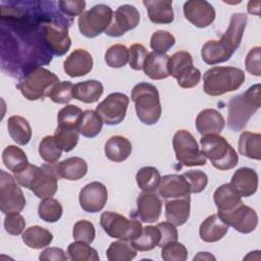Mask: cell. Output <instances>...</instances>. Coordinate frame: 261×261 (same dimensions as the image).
<instances>
[{
	"label": "cell",
	"mask_w": 261,
	"mask_h": 261,
	"mask_svg": "<svg viewBox=\"0 0 261 261\" xmlns=\"http://www.w3.org/2000/svg\"><path fill=\"white\" fill-rule=\"evenodd\" d=\"M109 261H130L137 256V250L127 241L112 242L106 251Z\"/></svg>",
	"instance_id": "cell-40"
},
{
	"label": "cell",
	"mask_w": 261,
	"mask_h": 261,
	"mask_svg": "<svg viewBox=\"0 0 261 261\" xmlns=\"http://www.w3.org/2000/svg\"><path fill=\"white\" fill-rule=\"evenodd\" d=\"M260 56H261V48L260 46L252 48L247 54L245 65L248 72L253 75L260 76L261 75V66H260Z\"/></svg>",
	"instance_id": "cell-55"
},
{
	"label": "cell",
	"mask_w": 261,
	"mask_h": 261,
	"mask_svg": "<svg viewBox=\"0 0 261 261\" xmlns=\"http://www.w3.org/2000/svg\"><path fill=\"white\" fill-rule=\"evenodd\" d=\"M62 149L57 144L54 136H46L39 145V154L47 163H55L61 157Z\"/></svg>",
	"instance_id": "cell-43"
},
{
	"label": "cell",
	"mask_w": 261,
	"mask_h": 261,
	"mask_svg": "<svg viewBox=\"0 0 261 261\" xmlns=\"http://www.w3.org/2000/svg\"><path fill=\"white\" fill-rule=\"evenodd\" d=\"M229 184L241 197H250L258 189V174L253 168L241 167L232 174Z\"/></svg>",
	"instance_id": "cell-23"
},
{
	"label": "cell",
	"mask_w": 261,
	"mask_h": 261,
	"mask_svg": "<svg viewBox=\"0 0 261 261\" xmlns=\"http://www.w3.org/2000/svg\"><path fill=\"white\" fill-rule=\"evenodd\" d=\"M247 24V15L239 12L230 17L229 25L221 39L206 42L201 50L202 59L209 65L227 61L239 48Z\"/></svg>",
	"instance_id": "cell-2"
},
{
	"label": "cell",
	"mask_w": 261,
	"mask_h": 261,
	"mask_svg": "<svg viewBox=\"0 0 261 261\" xmlns=\"http://www.w3.org/2000/svg\"><path fill=\"white\" fill-rule=\"evenodd\" d=\"M21 239L28 247L32 249H42L51 244L53 234L44 227L34 225L24 230Z\"/></svg>",
	"instance_id": "cell-35"
},
{
	"label": "cell",
	"mask_w": 261,
	"mask_h": 261,
	"mask_svg": "<svg viewBox=\"0 0 261 261\" xmlns=\"http://www.w3.org/2000/svg\"><path fill=\"white\" fill-rule=\"evenodd\" d=\"M216 258L208 252H200L194 257V260H215Z\"/></svg>",
	"instance_id": "cell-59"
},
{
	"label": "cell",
	"mask_w": 261,
	"mask_h": 261,
	"mask_svg": "<svg viewBox=\"0 0 261 261\" xmlns=\"http://www.w3.org/2000/svg\"><path fill=\"white\" fill-rule=\"evenodd\" d=\"M184 14L197 28H207L215 19L213 6L205 0H190L185 2Z\"/></svg>",
	"instance_id": "cell-19"
},
{
	"label": "cell",
	"mask_w": 261,
	"mask_h": 261,
	"mask_svg": "<svg viewBox=\"0 0 261 261\" xmlns=\"http://www.w3.org/2000/svg\"><path fill=\"white\" fill-rule=\"evenodd\" d=\"M162 202L153 192H142L137 199V216L146 223H153L160 217Z\"/></svg>",
	"instance_id": "cell-20"
},
{
	"label": "cell",
	"mask_w": 261,
	"mask_h": 261,
	"mask_svg": "<svg viewBox=\"0 0 261 261\" xmlns=\"http://www.w3.org/2000/svg\"><path fill=\"white\" fill-rule=\"evenodd\" d=\"M148 55L147 49L142 44H133L128 49V63L135 70L143 69L145 59Z\"/></svg>",
	"instance_id": "cell-52"
},
{
	"label": "cell",
	"mask_w": 261,
	"mask_h": 261,
	"mask_svg": "<svg viewBox=\"0 0 261 261\" xmlns=\"http://www.w3.org/2000/svg\"><path fill=\"white\" fill-rule=\"evenodd\" d=\"M172 146L176 160L184 166H202L206 164V157L199 149L194 136L186 130H177L172 139Z\"/></svg>",
	"instance_id": "cell-11"
},
{
	"label": "cell",
	"mask_w": 261,
	"mask_h": 261,
	"mask_svg": "<svg viewBox=\"0 0 261 261\" xmlns=\"http://www.w3.org/2000/svg\"><path fill=\"white\" fill-rule=\"evenodd\" d=\"M160 238L161 234L157 225H147L142 228V231L138 238L130 241V244L137 251H151L159 245Z\"/></svg>",
	"instance_id": "cell-37"
},
{
	"label": "cell",
	"mask_w": 261,
	"mask_h": 261,
	"mask_svg": "<svg viewBox=\"0 0 261 261\" xmlns=\"http://www.w3.org/2000/svg\"><path fill=\"white\" fill-rule=\"evenodd\" d=\"M200 143L204 156L216 169L228 170L237 166L239 155L225 138L219 135H207L202 136Z\"/></svg>",
	"instance_id": "cell-7"
},
{
	"label": "cell",
	"mask_w": 261,
	"mask_h": 261,
	"mask_svg": "<svg viewBox=\"0 0 261 261\" xmlns=\"http://www.w3.org/2000/svg\"><path fill=\"white\" fill-rule=\"evenodd\" d=\"M72 236L75 241L91 244L95 239V227L91 221L79 220L73 225Z\"/></svg>",
	"instance_id": "cell-50"
},
{
	"label": "cell",
	"mask_w": 261,
	"mask_h": 261,
	"mask_svg": "<svg viewBox=\"0 0 261 261\" xmlns=\"http://www.w3.org/2000/svg\"><path fill=\"white\" fill-rule=\"evenodd\" d=\"M54 103L66 104L73 98V85L63 81L56 84L48 96Z\"/></svg>",
	"instance_id": "cell-48"
},
{
	"label": "cell",
	"mask_w": 261,
	"mask_h": 261,
	"mask_svg": "<svg viewBox=\"0 0 261 261\" xmlns=\"http://www.w3.org/2000/svg\"><path fill=\"white\" fill-rule=\"evenodd\" d=\"M63 209L59 201L53 198L43 199V201L39 204L38 214L40 218L46 222H56L60 219L62 215Z\"/></svg>",
	"instance_id": "cell-42"
},
{
	"label": "cell",
	"mask_w": 261,
	"mask_h": 261,
	"mask_svg": "<svg viewBox=\"0 0 261 261\" xmlns=\"http://www.w3.org/2000/svg\"><path fill=\"white\" fill-rule=\"evenodd\" d=\"M57 2H1L2 69L18 80L31 70L50 63L43 28L57 11Z\"/></svg>",
	"instance_id": "cell-1"
},
{
	"label": "cell",
	"mask_w": 261,
	"mask_h": 261,
	"mask_svg": "<svg viewBox=\"0 0 261 261\" xmlns=\"http://www.w3.org/2000/svg\"><path fill=\"white\" fill-rule=\"evenodd\" d=\"M213 198L218 212L230 211L242 203L241 196L230 184H223L218 187L214 192Z\"/></svg>",
	"instance_id": "cell-32"
},
{
	"label": "cell",
	"mask_w": 261,
	"mask_h": 261,
	"mask_svg": "<svg viewBox=\"0 0 261 261\" xmlns=\"http://www.w3.org/2000/svg\"><path fill=\"white\" fill-rule=\"evenodd\" d=\"M182 175L190 185L191 193H201L208 184L207 174L201 170H189L182 173Z\"/></svg>",
	"instance_id": "cell-51"
},
{
	"label": "cell",
	"mask_w": 261,
	"mask_h": 261,
	"mask_svg": "<svg viewBox=\"0 0 261 261\" xmlns=\"http://www.w3.org/2000/svg\"><path fill=\"white\" fill-rule=\"evenodd\" d=\"M41 167H38L36 165L29 164L24 169H22L19 172L14 173V177L16 181L23 188L30 189L32 182L34 181L35 177L37 176L38 172L40 171Z\"/></svg>",
	"instance_id": "cell-56"
},
{
	"label": "cell",
	"mask_w": 261,
	"mask_h": 261,
	"mask_svg": "<svg viewBox=\"0 0 261 261\" xmlns=\"http://www.w3.org/2000/svg\"><path fill=\"white\" fill-rule=\"evenodd\" d=\"M105 61L108 66L119 68L128 62V49L122 44H114L105 53Z\"/></svg>",
	"instance_id": "cell-46"
},
{
	"label": "cell",
	"mask_w": 261,
	"mask_h": 261,
	"mask_svg": "<svg viewBox=\"0 0 261 261\" xmlns=\"http://www.w3.org/2000/svg\"><path fill=\"white\" fill-rule=\"evenodd\" d=\"M175 43V38L167 31H156L151 36L150 46L153 52L158 54H165Z\"/></svg>",
	"instance_id": "cell-47"
},
{
	"label": "cell",
	"mask_w": 261,
	"mask_h": 261,
	"mask_svg": "<svg viewBox=\"0 0 261 261\" xmlns=\"http://www.w3.org/2000/svg\"><path fill=\"white\" fill-rule=\"evenodd\" d=\"M2 160L5 167L13 173L21 171L30 164L25 153L14 145H9L3 150Z\"/></svg>",
	"instance_id": "cell-36"
},
{
	"label": "cell",
	"mask_w": 261,
	"mask_h": 261,
	"mask_svg": "<svg viewBox=\"0 0 261 261\" xmlns=\"http://www.w3.org/2000/svg\"><path fill=\"white\" fill-rule=\"evenodd\" d=\"M103 121L100 115L94 110H86L83 113L82 120L77 126V132L86 138L98 136L102 129Z\"/></svg>",
	"instance_id": "cell-38"
},
{
	"label": "cell",
	"mask_w": 261,
	"mask_h": 261,
	"mask_svg": "<svg viewBox=\"0 0 261 261\" xmlns=\"http://www.w3.org/2000/svg\"><path fill=\"white\" fill-rule=\"evenodd\" d=\"M72 18L64 15L60 10L56 11L44 24L43 38L46 47L52 55L62 56L70 48L71 40L68 35V28Z\"/></svg>",
	"instance_id": "cell-6"
},
{
	"label": "cell",
	"mask_w": 261,
	"mask_h": 261,
	"mask_svg": "<svg viewBox=\"0 0 261 261\" xmlns=\"http://www.w3.org/2000/svg\"><path fill=\"white\" fill-rule=\"evenodd\" d=\"M59 83L58 76L52 71L38 67L18 80L16 88L28 100L35 101L48 97L53 87Z\"/></svg>",
	"instance_id": "cell-8"
},
{
	"label": "cell",
	"mask_w": 261,
	"mask_h": 261,
	"mask_svg": "<svg viewBox=\"0 0 261 261\" xmlns=\"http://www.w3.org/2000/svg\"><path fill=\"white\" fill-rule=\"evenodd\" d=\"M191 198L190 195L167 200L165 202L166 220L175 226L185 224L190 217Z\"/></svg>",
	"instance_id": "cell-25"
},
{
	"label": "cell",
	"mask_w": 261,
	"mask_h": 261,
	"mask_svg": "<svg viewBox=\"0 0 261 261\" xmlns=\"http://www.w3.org/2000/svg\"><path fill=\"white\" fill-rule=\"evenodd\" d=\"M100 224L109 237L129 242L138 238L143 228L139 220L127 219L113 211L103 212L100 216Z\"/></svg>",
	"instance_id": "cell-9"
},
{
	"label": "cell",
	"mask_w": 261,
	"mask_h": 261,
	"mask_svg": "<svg viewBox=\"0 0 261 261\" xmlns=\"http://www.w3.org/2000/svg\"><path fill=\"white\" fill-rule=\"evenodd\" d=\"M79 132L76 128L58 125L55 129L54 138L59 147L64 152H69L75 148L79 142Z\"/></svg>",
	"instance_id": "cell-44"
},
{
	"label": "cell",
	"mask_w": 261,
	"mask_h": 261,
	"mask_svg": "<svg viewBox=\"0 0 261 261\" xmlns=\"http://www.w3.org/2000/svg\"><path fill=\"white\" fill-rule=\"evenodd\" d=\"M140 21V13L138 9L129 4L120 5L114 12L110 25L105 34L110 37H120L127 31L135 29Z\"/></svg>",
	"instance_id": "cell-16"
},
{
	"label": "cell",
	"mask_w": 261,
	"mask_h": 261,
	"mask_svg": "<svg viewBox=\"0 0 261 261\" xmlns=\"http://www.w3.org/2000/svg\"><path fill=\"white\" fill-rule=\"evenodd\" d=\"M112 18L113 11L108 5L97 4L79 16V30L85 37L95 38L105 33Z\"/></svg>",
	"instance_id": "cell-12"
},
{
	"label": "cell",
	"mask_w": 261,
	"mask_h": 261,
	"mask_svg": "<svg viewBox=\"0 0 261 261\" xmlns=\"http://www.w3.org/2000/svg\"><path fill=\"white\" fill-rule=\"evenodd\" d=\"M7 128L11 139L18 145H27L32 138L31 125L22 116H10L7 121Z\"/></svg>",
	"instance_id": "cell-33"
},
{
	"label": "cell",
	"mask_w": 261,
	"mask_h": 261,
	"mask_svg": "<svg viewBox=\"0 0 261 261\" xmlns=\"http://www.w3.org/2000/svg\"><path fill=\"white\" fill-rule=\"evenodd\" d=\"M148 16L153 23L166 24L171 23L174 18L172 2L167 0H144Z\"/></svg>",
	"instance_id": "cell-27"
},
{
	"label": "cell",
	"mask_w": 261,
	"mask_h": 261,
	"mask_svg": "<svg viewBox=\"0 0 261 261\" xmlns=\"http://www.w3.org/2000/svg\"><path fill=\"white\" fill-rule=\"evenodd\" d=\"M157 227L159 228L160 234H161L158 247L162 248L165 244H167L169 242L177 241V238H178L177 229L175 228V225H173L172 223H170L168 221L159 222L157 224Z\"/></svg>",
	"instance_id": "cell-57"
},
{
	"label": "cell",
	"mask_w": 261,
	"mask_h": 261,
	"mask_svg": "<svg viewBox=\"0 0 261 261\" xmlns=\"http://www.w3.org/2000/svg\"><path fill=\"white\" fill-rule=\"evenodd\" d=\"M196 128L202 136L218 135L224 127L225 121L220 112L207 108L202 110L196 118Z\"/></svg>",
	"instance_id": "cell-24"
},
{
	"label": "cell",
	"mask_w": 261,
	"mask_h": 261,
	"mask_svg": "<svg viewBox=\"0 0 261 261\" xmlns=\"http://www.w3.org/2000/svg\"><path fill=\"white\" fill-rule=\"evenodd\" d=\"M219 217L228 225L241 233H250L258 224V216L254 209L243 202L230 211L218 212Z\"/></svg>",
	"instance_id": "cell-15"
},
{
	"label": "cell",
	"mask_w": 261,
	"mask_h": 261,
	"mask_svg": "<svg viewBox=\"0 0 261 261\" xmlns=\"http://www.w3.org/2000/svg\"><path fill=\"white\" fill-rule=\"evenodd\" d=\"M130 98L135 103L138 118L147 125L155 124L161 116L159 93L155 86L149 83H139L133 90Z\"/></svg>",
	"instance_id": "cell-5"
},
{
	"label": "cell",
	"mask_w": 261,
	"mask_h": 261,
	"mask_svg": "<svg viewBox=\"0 0 261 261\" xmlns=\"http://www.w3.org/2000/svg\"><path fill=\"white\" fill-rule=\"evenodd\" d=\"M228 225L219 217V215H209L200 225L199 234L202 241L214 243L221 240L227 232Z\"/></svg>",
	"instance_id": "cell-26"
},
{
	"label": "cell",
	"mask_w": 261,
	"mask_h": 261,
	"mask_svg": "<svg viewBox=\"0 0 261 261\" xmlns=\"http://www.w3.org/2000/svg\"><path fill=\"white\" fill-rule=\"evenodd\" d=\"M104 152L109 160L113 162H121L127 159L130 155L132 144L122 136H113L105 143Z\"/></svg>",
	"instance_id": "cell-30"
},
{
	"label": "cell",
	"mask_w": 261,
	"mask_h": 261,
	"mask_svg": "<svg viewBox=\"0 0 261 261\" xmlns=\"http://www.w3.org/2000/svg\"><path fill=\"white\" fill-rule=\"evenodd\" d=\"M241 155L250 159H261V135L259 133L244 132L241 134L238 144Z\"/></svg>",
	"instance_id": "cell-34"
},
{
	"label": "cell",
	"mask_w": 261,
	"mask_h": 261,
	"mask_svg": "<svg viewBox=\"0 0 261 261\" xmlns=\"http://www.w3.org/2000/svg\"><path fill=\"white\" fill-rule=\"evenodd\" d=\"M15 177L0 170V209L2 213H19L25 206V198Z\"/></svg>",
	"instance_id": "cell-13"
},
{
	"label": "cell",
	"mask_w": 261,
	"mask_h": 261,
	"mask_svg": "<svg viewBox=\"0 0 261 261\" xmlns=\"http://www.w3.org/2000/svg\"><path fill=\"white\" fill-rule=\"evenodd\" d=\"M167 67L169 75L173 76L181 88H194L201 80V72L194 66L193 57L187 51H177L169 56Z\"/></svg>",
	"instance_id": "cell-10"
},
{
	"label": "cell",
	"mask_w": 261,
	"mask_h": 261,
	"mask_svg": "<svg viewBox=\"0 0 261 261\" xmlns=\"http://www.w3.org/2000/svg\"><path fill=\"white\" fill-rule=\"evenodd\" d=\"M24 227V218L19 213L6 214V217L4 219V228L6 232L11 236H18L23 231Z\"/></svg>",
	"instance_id": "cell-54"
},
{
	"label": "cell",
	"mask_w": 261,
	"mask_h": 261,
	"mask_svg": "<svg viewBox=\"0 0 261 261\" xmlns=\"http://www.w3.org/2000/svg\"><path fill=\"white\" fill-rule=\"evenodd\" d=\"M56 170L59 177L67 180H77L86 175L88 164L81 157H69L57 164Z\"/></svg>",
	"instance_id": "cell-29"
},
{
	"label": "cell",
	"mask_w": 261,
	"mask_h": 261,
	"mask_svg": "<svg viewBox=\"0 0 261 261\" xmlns=\"http://www.w3.org/2000/svg\"><path fill=\"white\" fill-rule=\"evenodd\" d=\"M39 259L42 261H66L67 257L65 255V252L61 248L57 247H51L44 250L40 256Z\"/></svg>",
	"instance_id": "cell-58"
},
{
	"label": "cell",
	"mask_w": 261,
	"mask_h": 261,
	"mask_svg": "<svg viewBox=\"0 0 261 261\" xmlns=\"http://www.w3.org/2000/svg\"><path fill=\"white\" fill-rule=\"evenodd\" d=\"M59 10L69 18H74L76 15H81L86 7V2L83 0H61L57 2Z\"/></svg>",
	"instance_id": "cell-53"
},
{
	"label": "cell",
	"mask_w": 261,
	"mask_h": 261,
	"mask_svg": "<svg viewBox=\"0 0 261 261\" xmlns=\"http://www.w3.org/2000/svg\"><path fill=\"white\" fill-rule=\"evenodd\" d=\"M103 85L96 80L80 82L73 85V98L84 103H95L103 94Z\"/></svg>",
	"instance_id": "cell-31"
},
{
	"label": "cell",
	"mask_w": 261,
	"mask_h": 261,
	"mask_svg": "<svg viewBox=\"0 0 261 261\" xmlns=\"http://www.w3.org/2000/svg\"><path fill=\"white\" fill-rule=\"evenodd\" d=\"M67 254L72 261H98L97 251L89 244L76 241L67 247Z\"/></svg>",
	"instance_id": "cell-41"
},
{
	"label": "cell",
	"mask_w": 261,
	"mask_h": 261,
	"mask_svg": "<svg viewBox=\"0 0 261 261\" xmlns=\"http://www.w3.org/2000/svg\"><path fill=\"white\" fill-rule=\"evenodd\" d=\"M160 179L161 176L158 169L153 166L142 167L136 174L137 185L143 192H154L158 189Z\"/></svg>",
	"instance_id": "cell-39"
},
{
	"label": "cell",
	"mask_w": 261,
	"mask_h": 261,
	"mask_svg": "<svg viewBox=\"0 0 261 261\" xmlns=\"http://www.w3.org/2000/svg\"><path fill=\"white\" fill-rule=\"evenodd\" d=\"M161 249V258L164 261H185L188 258L187 248L177 241L169 242Z\"/></svg>",
	"instance_id": "cell-49"
},
{
	"label": "cell",
	"mask_w": 261,
	"mask_h": 261,
	"mask_svg": "<svg viewBox=\"0 0 261 261\" xmlns=\"http://www.w3.org/2000/svg\"><path fill=\"white\" fill-rule=\"evenodd\" d=\"M64 71L71 77H79L88 74L93 68L92 55L85 49H75L63 63Z\"/></svg>",
	"instance_id": "cell-21"
},
{
	"label": "cell",
	"mask_w": 261,
	"mask_h": 261,
	"mask_svg": "<svg viewBox=\"0 0 261 261\" xmlns=\"http://www.w3.org/2000/svg\"><path fill=\"white\" fill-rule=\"evenodd\" d=\"M53 164L54 163L44 164L29 189L40 199L51 198L57 192V178L59 176L57 174L56 165Z\"/></svg>",
	"instance_id": "cell-17"
},
{
	"label": "cell",
	"mask_w": 261,
	"mask_h": 261,
	"mask_svg": "<svg viewBox=\"0 0 261 261\" xmlns=\"http://www.w3.org/2000/svg\"><path fill=\"white\" fill-rule=\"evenodd\" d=\"M108 199L106 187L100 181H92L86 185L80 192L79 201L82 209L89 213L101 211Z\"/></svg>",
	"instance_id": "cell-18"
},
{
	"label": "cell",
	"mask_w": 261,
	"mask_h": 261,
	"mask_svg": "<svg viewBox=\"0 0 261 261\" xmlns=\"http://www.w3.org/2000/svg\"><path fill=\"white\" fill-rule=\"evenodd\" d=\"M261 106V86L255 84L246 92L233 96L227 104V125L233 132L245 128Z\"/></svg>",
	"instance_id": "cell-3"
},
{
	"label": "cell",
	"mask_w": 261,
	"mask_h": 261,
	"mask_svg": "<svg viewBox=\"0 0 261 261\" xmlns=\"http://www.w3.org/2000/svg\"><path fill=\"white\" fill-rule=\"evenodd\" d=\"M83 113L84 111H82L80 107L75 105H66L58 112V125L77 129L83 117Z\"/></svg>",
	"instance_id": "cell-45"
},
{
	"label": "cell",
	"mask_w": 261,
	"mask_h": 261,
	"mask_svg": "<svg viewBox=\"0 0 261 261\" xmlns=\"http://www.w3.org/2000/svg\"><path fill=\"white\" fill-rule=\"evenodd\" d=\"M245 72L232 66H214L203 76V90L210 96H220L238 90L245 82Z\"/></svg>",
	"instance_id": "cell-4"
},
{
	"label": "cell",
	"mask_w": 261,
	"mask_h": 261,
	"mask_svg": "<svg viewBox=\"0 0 261 261\" xmlns=\"http://www.w3.org/2000/svg\"><path fill=\"white\" fill-rule=\"evenodd\" d=\"M129 99L125 94L114 92L109 94L96 107L102 121L108 125L119 124L125 117Z\"/></svg>",
	"instance_id": "cell-14"
},
{
	"label": "cell",
	"mask_w": 261,
	"mask_h": 261,
	"mask_svg": "<svg viewBox=\"0 0 261 261\" xmlns=\"http://www.w3.org/2000/svg\"><path fill=\"white\" fill-rule=\"evenodd\" d=\"M158 193L164 199L181 198L191 194V188L182 174H167L161 177Z\"/></svg>",
	"instance_id": "cell-22"
},
{
	"label": "cell",
	"mask_w": 261,
	"mask_h": 261,
	"mask_svg": "<svg viewBox=\"0 0 261 261\" xmlns=\"http://www.w3.org/2000/svg\"><path fill=\"white\" fill-rule=\"evenodd\" d=\"M168 59L166 54H158L155 52L148 53L144 62V72L151 80H163L169 76Z\"/></svg>",
	"instance_id": "cell-28"
}]
</instances>
